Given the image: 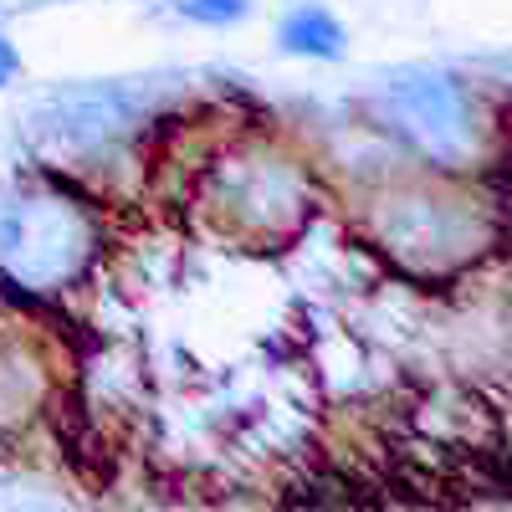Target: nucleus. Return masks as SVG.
I'll list each match as a JSON object with an SVG mask.
<instances>
[{"label": "nucleus", "instance_id": "obj_2", "mask_svg": "<svg viewBox=\"0 0 512 512\" xmlns=\"http://www.w3.org/2000/svg\"><path fill=\"white\" fill-rule=\"evenodd\" d=\"M374 231L384 251L410 272H451L466 256H477L487 236L477 210L441 190H405L395 200H384L374 216Z\"/></svg>", "mask_w": 512, "mask_h": 512}, {"label": "nucleus", "instance_id": "obj_6", "mask_svg": "<svg viewBox=\"0 0 512 512\" xmlns=\"http://www.w3.org/2000/svg\"><path fill=\"white\" fill-rule=\"evenodd\" d=\"M175 11L200 26H231L246 16V0H175Z\"/></svg>", "mask_w": 512, "mask_h": 512}, {"label": "nucleus", "instance_id": "obj_3", "mask_svg": "<svg viewBox=\"0 0 512 512\" xmlns=\"http://www.w3.org/2000/svg\"><path fill=\"white\" fill-rule=\"evenodd\" d=\"M0 256H6L11 277L62 287L93 256V226L62 200H26L0 221Z\"/></svg>", "mask_w": 512, "mask_h": 512}, {"label": "nucleus", "instance_id": "obj_4", "mask_svg": "<svg viewBox=\"0 0 512 512\" xmlns=\"http://www.w3.org/2000/svg\"><path fill=\"white\" fill-rule=\"evenodd\" d=\"M395 103L410 123V134H420L436 154H456V149H466V139H472V108H466L461 88L446 82V77L410 82V88H400Z\"/></svg>", "mask_w": 512, "mask_h": 512}, {"label": "nucleus", "instance_id": "obj_7", "mask_svg": "<svg viewBox=\"0 0 512 512\" xmlns=\"http://www.w3.org/2000/svg\"><path fill=\"white\" fill-rule=\"evenodd\" d=\"M16 67H21V57H16V47L6 36H0V88H6V82L16 77Z\"/></svg>", "mask_w": 512, "mask_h": 512}, {"label": "nucleus", "instance_id": "obj_5", "mask_svg": "<svg viewBox=\"0 0 512 512\" xmlns=\"http://www.w3.org/2000/svg\"><path fill=\"white\" fill-rule=\"evenodd\" d=\"M277 41H282V52H292V57H323V62L344 57V26H338V16L323 11V6H297L282 21Z\"/></svg>", "mask_w": 512, "mask_h": 512}, {"label": "nucleus", "instance_id": "obj_1", "mask_svg": "<svg viewBox=\"0 0 512 512\" xmlns=\"http://www.w3.org/2000/svg\"><path fill=\"white\" fill-rule=\"evenodd\" d=\"M205 205L216 210L221 231L251 241V246H277L292 241L308 221V190L297 169L277 154H231L210 169V195Z\"/></svg>", "mask_w": 512, "mask_h": 512}]
</instances>
